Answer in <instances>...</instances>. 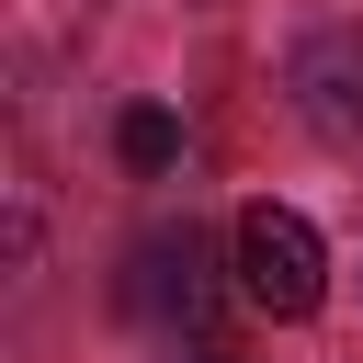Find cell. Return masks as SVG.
Listing matches in <instances>:
<instances>
[{"instance_id": "obj_4", "label": "cell", "mask_w": 363, "mask_h": 363, "mask_svg": "<svg viewBox=\"0 0 363 363\" xmlns=\"http://www.w3.org/2000/svg\"><path fill=\"white\" fill-rule=\"evenodd\" d=\"M113 159H125L136 182H159V170L182 159V113H170V102H125V113H113Z\"/></svg>"}, {"instance_id": "obj_2", "label": "cell", "mask_w": 363, "mask_h": 363, "mask_svg": "<svg viewBox=\"0 0 363 363\" xmlns=\"http://www.w3.org/2000/svg\"><path fill=\"white\" fill-rule=\"evenodd\" d=\"M125 318H147V329H204V318H216V261H204L193 227L136 238V261H125Z\"/></svg>"}, {"instance_id": "obj_5", "label": "cell", "mask_w": 363, "mask_h": 363, "mask_svg": "<svg viewBox=\"0 0 363 363\" xmlns=\"http://www.w3.org/2000/svg\"><path fill=\"white\" fill-rule=\"evenodd\" d=\"M193 363H238V352H216V340H193Z\"/></svg>"}, {"instance_id": "obj_1", "label": "cell", "mask_w": 363, "mask_h": 363, "mask_svg": "<svg viewBox=\"0 0 363 363\" xmlns=\"http://www.w3.org/2000/svg\"><path fill=\"white\" fill-rule=\"evenodd\" d=\"M227 261H238V295L261 318H318V295H329V250H318V227L295 204H238Z\"/></svg>"}, {"instance_id": "obj_3", "label": "cell", "mask_w": 363, "mask_h": 363, "mask_svg": "<svg viewBox=\"0 0 363 363\" xmlns=\"http://www.w3.org/2000/svg\"><path fill=\"white\" fill-rule=\"evenodd\" d=\"M295 113L329 147H363V45L352 34H306L295 45Z\"/></svg>"}]
</instances>
